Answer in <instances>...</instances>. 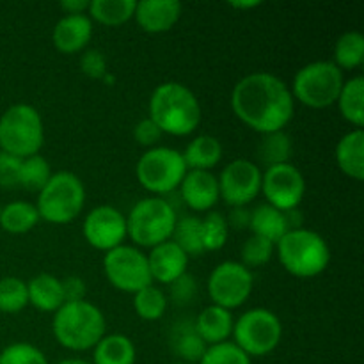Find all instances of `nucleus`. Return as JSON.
<instances>
[{"label":"nucleus","mask_w":364,"mask_h":364,"mask_svg":"<svg viewBox=\"0 0 364 364\" xmlns=\"http://www.w3.org/2000/svg\"><path fill=\"white\" fill-rule=\"evenodd\" d=\"M231 109L252 130L270 134L283 130L294 117V96L279 77L256 71L233 87Z\"/></svg>","instance_id":"obj_1"},{"label":"nucleus","mask_w":364,"mask_h":364,"mask_svg":"<svg viewBox=\"0 0 364 364\" xmlns=\"http://www.w3.org/2000/svg\"><path fill=\"white\" fill-rule=\"evenodd\" d=\"M149 119L169 135H188L201 121V107L187 85L166 82L156 85L149 98Z\"/></svg>","instance_id":"obj_2"},{"label":"nucleus","mask_w":364,"mask_h":364,"mask_svg":"<svg viewBox=\"0 0 364 364\" xmlns=\"http://www.w3.org/2000/svg\"><path fill=\"white\" fill-rule=\"evenodd\" d=\"M52 331L64 348L84 352L95 348L105 336V316L87 301L64 302L53 313Z\"/></svg>","instance_id":"obj_3"},{"label":"nucleus","mask_w":364,"mask_h":364,"mask_svg":"<svg viewBox=\"0 0 364 364\" xmlns=\"http://www.w3.org/2000/svg\"><path fill=\"white\" fill-rule=\"evenodd\" d=\"M277 252L284 269L295 277H315L327 269L331 262V249L326 238L316 231H288L277 242Z\"/></svg>","instance_id":"obj_4"},{"label":"nucleus","mask_w":364,"mask_h":364,"mask_svg":"<svg viewBox=\"0 0 364 364\" xmlns=\"http://www.w3.org/2000/svg\"><path fill=\"white\" fill-rule=\"evenodd\" d=\"M45 141L38 110L27 103L11 105L0 116V149L18 159L38 155Z\"/></svg>","instance_id":"obj_5"},{"label":"nucleus","mask_w":364,"mask_h":364,"mask_svg":"<svg viewBox=\"0 0 364 364\" xmlns=\"http://www.w3.org/2000/svg\"><path fill=\"white\" fill-rule=\"evenodd\" d=\"M85 203L84 183L70 171L53 173L48 183L38 192L39 217L52 224H66L77 219Z\"/></svg>","instance_id":"obj_6"},{"label":"nucleus","mask_w":364,"mask_h":364,"mask_svg":"<svg viewBox=\"0 0 364 364\" xmlns=\"http://www.w3.org/2000/svg\"><path fill=\"white\" fill-rule=\"evenodd\" d=\"M178 213L166 198L141 199L127 217V235L142 247H155L173 237Z\"/></svg>","instance_id":"obj_7"},{"label":"nucleus","mask_w":364,"mask_h":364,"mask_svg":"<svg viewBox=\"0 0 364 364\" xmlns=\"http://www.w3.org/2000/svg\"><path fill=\"white\" fill-rule=\"evenodd\" d=\"M343 87V73L331 60H315L297 71L291 96L313 109H326L338 102Z\"/></svg>","instance_id":"obj_8"},{"label":"nucleus","mask_w":364,"mask_h":364,"mask_svg":"<svg viewBox=\"0 0 364 364\" xmlns=\"http://www.w3.org/2000/svg\"><path fill=\"white\" fill-rule=\"evenodd\" d=\"M231 334L235 338L233 343L245 355L262 358L276 350L283 336V326L272 311L265 308H255L245 311L237 320V323H233Z\"/></svg>","instance_id":"obj_9"},{"label":"nucleus","mask_w":364,"mask_h":364,"mask_svg":"<svg viewBox=\"0 0 364 364\" xmlns=\"http://www.w3.org/2000/svg\"><path fill=\"white\" fill-rule=\"evenodd\" d=\"M183 155L173 148L155 146L137 162V180L153 194H173L187 174Z\"/></svg>","instance_id":"obj_10"},{"label":"nucleus","mask_w":364,"mask_h":364,"mask_svg":"<svg viewBox=\"0 0 364 364\" xmlns=\"http://www.w3.org/2000/svg\"><path fill=\"white\" fill-rule=\"evenodd\" d=\"M103 270L109 283L127 294H137L153 283L148 256L132 245H119L105 252Z\"/></svg>","instance_id":"obj_11"},{"label":"nucleus","mask_w":364,"mask_h":364,"mask_svg":"<svg viewBox=\"0 0 364 364\" xmlns=\"http://www.w3.org/2000/svg\"><path fill=\"white\" fill-rule=\"evenodd\" d=\"M252 291V274L242 263L223 262L208 277V294L213 306L235 309L244 304Z\"/></svg>","instance_id":"obj_12"},{"label":"nucleus","mask_w":364,"mask_h":364,"mask_svg":"<svg viewBox=\"0 0 364 364\" xmlns=\"http://www.w3.org/2000/svg\"><path fill=\"white\" fill-rule=\"evenodd\" d=\"M262 192L267 205L288 212L301 205L306 194V181L294 164H279L262 174Z\"/></svg>","instance_id":"obj_13"},{"label":"nucleus","mask_w":364,"mask_h":364,"mask_svg":"<svg viewBox=\"0 0 364 364\" xmlns=\"http://www.w3.org/2000/svg\"><path fill=\"white\" fill-rule=\"evenodd\" d=\"M262 169L245 159L233 160L220 173L219 194L230 206H247L262 191Z\"/></svg>","instance_id":"obj_14"},{"label":"nucleus","mask_w":364,"mask_h":364,"mask_svg":"<svg viewBox=\"0 0 364 364\" xmlns=\"http://www.w3.org/2000/svg\"><path fill=\"white\" fill-rule=\"evenodd\" d=\"M84 237L95 249L112 251L123 245L127 237V217L114 206H96L84 220Z\"/></svg>","instance_id":"obj_15"},{"label":"nucleus","mask_w":364,"mask_h":364,"mask_svg":"<svg viewBox=\"0 0 364 364\" xmlns=\"http://www.w3.org/2000/svg\"><path fill=\"white\" fill-rule=\"evenodd\" d=\"M180 199L194 212H208L219 201V181L210 171L188 169L180 183Z\"/></svg>","instance_id":"obj_16"},{"label":"nucleus","mask_w":364,"mask_h":364,"mask_svg":"<svg viewBox=\"0 0 364 364\" xmlns=\"http://www.w3.org/2000/svg\"><path fill=\"white\" fill-rule=\"evenodd\" d=\"M146 256H148V265L153 281L171 284L187 272L188 256L173 240L155 245V247H151V252Z\"/></svg>","instance_id":"obj_17"},{"label":"nucleus","mask_w":364,"mask_h":364,"mask_svg":"<svg viewBox=\"0 0 364 364\" xmlns=\"http://www.w3.org/2000/svg\"><path fill=\"white\" fill-rule=\"evenodd\" d=\"M181 14L178 0H141L135 6L134 16L146 32L159 34L174 27Z\"/></svg>","instance_id":"obj_18"},{"label":"nucleus","mask_w":364,"mask_h":364,"mask_svg":"<svg viewBox=\"0 0 364 364\" xmlns=\"http://www.w3.org/2000/svg\"><path fill=\"white\" fill-rule=\"evenodd\" d=\"M92 36V23L87 14H64L53 27L52 41L63 53L80 52Z\"/></svg>","instance_id":"obj_19"},{"label":"nucleus","mask_w":364,"mask_h":364,"mask_svg":"<svg viewBox=\"0 0 364 364\" xmlns=\"http://www.w3.org/2000/svg\"><path fill=\"white\" fill-rule=\"evenodd\" d=\"M196 331L203 338L208 347L212 345L224 343L233 333V316L228 309L219 308V306H208L199 313L196 318Z\"/></svg>","instance_id":"obj_20"},{"label":"nucleus","mask_w":364,"mask_h":364,"mask_svg":"<svg viewBox=\"0 0 364 364\" xmlns=\"http://www.w3.org/2000/svg\"><path fill=\"white\" fill-rule=\"evenodd\" d=\"M28 302L36 309L45 313H55L64 304L63 283L52 274H38L27 283Z\"/></svg>","instance_id":"obj_21"},{"label":"nucleus","mask_w":364,"mask_h":364,"mask_svg":"<svg viewBox=\"0 0 364 364\" xmlns=\"http://www.w3.org/2000/svg\"><path fill=\"white\" fill-rule=\"evenodd\" d=\"M336 162L347 176L364 180V134L361 128L348 132L336 146Z\"/></svg>","instance_id":"obj_22"},{"label":"nucleus","mask_w":364,"mask_h":364,"mask_svg":"<svg viewBox=\"0 0 364 364\" xmlns=\"http://www.w3.org/2000/svg\"><path fill=\"white\" fill-rule=\"evenodd\" d=\"M183 155L187 169L208 171L223 159V144L213 135H199L187 146Z\"/></svg>","instance_id":"obj_23"},{"label":"nucleus","mask_w":364,"mask_h":364,"mask_svg":"<svg viewBox=\"0 0 364 364\" xmlns=\"http://www.w3.org/2000/svg\"><path fill=\"white\" fill-rule=\"evenodd\" d=\"M171 347H173V352L178 358H181L188 364L201 361L208 345L198 334L194 322L181 320L180 323L174 326L173 333H171Z\"/></svg>","instance_id":"obj_24"},{"label":"nucleus","mask_w":364,"mask_h":364,"mask_svg":"<svg viewBox=\"0 0 364 364\" xmlns=\"http://www.w3.org/2000/svg\"><path fill=\"white\" fill-rule=\"evenodd\" d=\"M249 228L256 237L272 242L274 245L288 233L284 212L274 208L270 205H259L255 212H251V224Z\"/></svg>","instance_id":"obj_25"},{"label":"nucleus","mask_w":364,"mask_h":364,"mask_svg":"<svg viewBox=\"0 0 364 364\" xmlns=\"http://www.w3.org/2000/svg\"><path fill=\"white\" fill-rule=\"evenodd\" d=\"M135 345L124 334L103 336L95 347L92 364H135Z\"/></svg>","instance_id":"obj_26"},{"label":"nucleus","mask_w":364,"mask_h":364,"mask_svg":"<svg viewBox=\"0 0 364 364\" xmlns=\"http://www.w3.org/2000/svg\"><path fill=\"white\" fill-rule=\"evenodd\" d=\"M41 219L36 205L27 201H13L6 205L0 212V226L4 231L13 235H21L31 231Z\"/></svg>","instance_id":"obj_27"},{"label":"nucleus","mask_w":364,"mask_h":364,"mask_svg":"<svg viewBox=\"0 0 364 364\" xmlns=\"http://www.w3.org/2000/svg\"><path fill=\"white\" fill-rule=\"evenodd\" d=\"M338 105L340 112L343 114L345 119L354 127L361 128L364 124V78L359 77L350 78L343 82L340 96H338Z\"/></svg>","instance_id":"obj_28"},{"label":"nucleus","mask_w":364,"mask_h":364,"mask_svg":"<svg viewBox=\"0 0 364 364\" xmlns=\"http://www.w3.org/2000/svg\"><path fill=\"white\" fill-rule=\"evenodd\" d=\"M135 0H91L87 13L103 25H121L135 13Z\"/></svg>","instance_id":"obj_29"},{"label":"nucleus","mask_w":364,"mask_h":364,"mask_svg":"<svg viewBox=\"0 0 364 364\" xmlns=\"http://www.w3.org/2000/svg\"><path fill=\"white\" fill-rule=\"evenodd\" d=\"M291 155V141L283 130L263 134L258 144V160L267 169L279 164H287Z\"/></svg>","instance_id":"obj_30"},{"label":"nucleus","mask_w":364,"mask_h":364,"mask_svg":"<svg viewBox=\"0 0 364 364\" xmlns=\"http://www.w3.org/2000/svg\"><path fill=\"white\" fill-rule=\"evenodd\" d=\"M173 242L187 256H201L205 252L201 240V219L196 215H183L176 220Z\"/></svg>","instance_id":"obj_31"},{"label":"nucleus","mask_w":364,"mask_h":364,"mask_svg":"<svg viewBox=\"0 0 364 364\" xmlns=\"http://www.w3.org/2000/svg\"><path fill=\"white\" fill-rule=\"evenodd\" d=\"M364 60V36L358 31H348L340 36L334 48V64L343 70H354Z\"/></svg>","instance_id":"obj_32"},{"label":"nucleus","mask_w":364,"mask_h":364,"mask_svg":"<svg viewBox=\"0 0 364 364\" xmlns=\"http://www.w3.org/2000/svg\"><path fill=\"white\" fill-rule=\"evenodd\" d=\"M52 167L45 156L32 155L27 159H21L20 167V187L27 188L31 192H39L48 180L52 178Z\"/></svg>","instance_id":"obj_33"},{"label":"nucleus","mask_w":364,"mask_h":364,"mask_svg":"<svg viewBox=\"0 0 364 364\" xmlns=\"http://www.w3.org/2000/svg\"><path fill=\"white\" fill-rule=\"evenodd\" d=\"M134 308L142 320L153 322V320L162 318L167 308L166 294L160 288L149 284V287L142 288L137 294H134Z\"/></svg>","instance_id":"obj_34"},{"label":"nucleus","mask_w":364,"mask_h":364,"mask_svg":"<svg viewBox=\"0 0 364 364\" xmlns=\"http://www.w3.org/2000/svg\"><path fill=\"white\" fill-rule=\"evenodd\" d=\"M230 233L226 217L219 212H208L201 219V240L206 251H219L224 247Z\"/></svg>","instance_id":"obj_35"},{"label":"nucleus","mask_w":364,"mask_h":364,"mask_svg":"<svg viewBox=\"0 0 364 364\" xmlns=\"http://www.w3.org/2000/svg\"><path fill=\"white\" fill-rule=\"evenodd\" d=\"M28 304L27 283L18 277L0 279V311L18 313Z\"/></svg>","instance_id":"obj_36"},{"label":"nucleus","mask_w":364,"mask_h":364,"mask_svg":"<svg viewBox=\"0 0 364 364\" xmlns=\"http://www.w3.org/2000/svg\"><path fill=\"white\" fill-rule=\"evenodd\" d=\"M274 255V244L265 240L262 237H249L242 245V265L245 269H252V267H262L270 262Z\"/></svg>","instance_id":"obj_37"},{"label":"nucleus","mask_w":364,"mask_h":364,"mask_svg":"<svg viewBox=\"0 0 364 364\" xmlns=\"http://www.w3.org/2000/svg\"><path fill=\"white\" fill-rule=\"evenodd\" d=\"M199 364H251V358L245 355L233 341H224L206 348Z\"/></svg>","instance_id":"obj_38"},{"label":"nucleus","mask_w":364,"mask_h":364,"mask_svg":"<svg viewBox=\"0 0 364 364\" xmlns=\"http://www.w3.org/2000/svg\"><path fill=\"white\" fill-rule=\"evenodd\" d=\"M0 364H48L45 354L31 343L7 345L0 352Z\"/></svg>","instance_id":"obj_39"},{"label":"nucleus","mask_w":364,"mask_h":364,"mask_svg":"<svg viewBox=\"0 0 364 364\" xmlns=\"http://www.w3.org/2000/svg\"><path fill=\"white\" fill-rule=\"evenodd\" d=\"M21 159L0 149V187L13 188L20 183Z\"/></svg>","instance_id":"obj_40"},{"label":"nucleus","mask_w":364,"mask_h":364,"mask_svg":"<svg viewBox=\"0 0 364 364\" xmlns=\"http://www.w3.org/2000/svg\"><path fill=\"white\" fill-rule=\"evenodd\" d=\"M196 294H198V283H196L194 277L188 276L187 272L171 283V297H173L174 304L178 306L191 304V302L194 301Z\"/></svg>","instance_id":"obj_41"},{"label":"nucleus","mask_w":364,"mask_h":364,"mask_svg":"<svg viewBox=\"0 0 364 364\" xmlns=\"http://www.w3.org/2000/svg\"><path fill=\"white\" fill-rule=\"evenodd\" d=\"M80 70L89 78H96V80L105 77L107 59L103 55V52H100L98 48H91L87 52H84V55L80 57Z\"/></svg>","instance_id":"obj_42"},{"label":"nucleus","mask_w":364,"mask_h":364,"mask_svg":"<svg viewBox=\"0 0 364 364\" xmlns=\"http://www.w3.org/2000/svg\"><path fill=\"white\" fill-rule=\"evenodd\" d=\"M162 130L149 117H144V119L139 121L134 128V137L141 146H151V148H155V144L162 139Z\"/></svg>","instance_id":"obj_43"},{"label":"nucleus","mask_w":364,"mask_h":364,"mask_svg":"<svg viewBox=\"0 0 364 364\" xmlns=\"http://www.w3.org/2000/svg\"><path fill=\"white\" fill-rule=\"evenodd\" d=\"M63 283V294H64V302H78L85 301V288L84 279L77 276H70L66 279L60 281Z\"/></svg>","instance_id":"obj_44"},{"label":"nucleus","mask_w":364,"mask_h":364,"mask_svg":"<svg viewBox=\"0 0 364 364\" xmlns=\"http://www.w3.org/2000/svg\"><path fill=\"white\" fill-rule=\"evenodd\" d=\"M226 223L228 226L235 228V230H247L249 224H251V212L245 206H237V208L231 210Z\"/></svg>","instance_id":"obj_45"},{"label":"nucleus","mask_w":364,"mask_h":364,"mask_svg":"<svg viewBox=\"0 0 364 364\" xmlns=\"http://www.w3.org/2000/svg\"><path fill=\"white\" fill-rule=\"evenodd\" d=\"M89 2L91 0H63L60 9L66 14H84L89 9Z\"/></svg>","instance_id":"obj_46"},{"label":"nucleus","mask_w":364,"mask_h":364,"mask_svg":"<svg viewBox=\"0 0 364 364\" xmlns=\"http://www.w3.org/2000/svg\"><path fill=\"white\" fill-rule=\"evenodd\" d=\"M284 219H287L288 231L301 230L302 223H304V217H302V213L299 212V208H294V210H288V212H284Z\"/></svg>","instance_id":"obj_47"},{"label":"nucleus","mask_w":364,"mask_h":364,"mask_svg":"<svg viewBox=\"0 0 364 364\" xmlns=\"http://www.w3.org/2000/svg\"><path fill=\"white\" fill-rule=\"evenodd\" d=\"M262 2H258V0H252V2H231L230 6L235 7V9H252V7L259 6Z\"/></svg>","instance_id":"obj_48"},{"label":"nucleus","mask_w":364,"mask_h":364,"mask_svg":"<svg viewBox=\"0 0 364 364\" xmlns=\"http://www.w3.org/2000/svg\"><path fill=\"white\" fill-rule=\"evenodd\" d=\"M57 364H91V363L82 361V359H64V361H59Z\"/></svg>","instance_id":"obj_49"},{"label":"nucleus","mask_w":364,"mask_h":364,"mask_svg":"<svg viewBox=\"0 0 364 364\" xmlns=\"http://www.w3.org/2000/svg\"><path fill=\"white\" fill-rule=\"evenodd\" d=\"M0 212H2V206H0Z\"/></svg>","instance_id":"obj_50"},{"label":"nucleus","mask_w":364,"mask_h":364,"mask_svg":"<svg viewBox=\"0 0 364 364\" xmlns=\"http://www.w3.org/2000/svg\"><path fill=\"white\" fill-rule=\"evenodd\" d=\"M180 364H187V363H180Z\"/></svg>","instance_id":"obj_51"}]
</instances>
